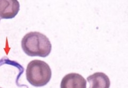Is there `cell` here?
I'll return each mask as SVG.
<instances>
[{
  "instance_id": "1",
  "label": "cell",
  "mask_w": 128,
  "mask_h": 88,
  "mask_svg": "<svg viewBox=\"0 0 128 88\" xmlns=\"http://www.w3.org/2000/svg\"><path fill=\"white\" fill-rule=\"evenodd\" d=\"M22 47L27 55L42 58L49 55L52 49L49 38L38 32L27 33L22 40Z\"/></svg>"
},
{
  "instance_id": "2",
  "label": "cell",
  "mask_w": 128,
  "mask_h": 88,
  "mask_svg": "<svg viewBox=\"0 0 128 88\" xmlns=\"http://www.w3.org/2000/svg\"><path fill=\"white\" fill-rule=\"evenodd\" d=\"M26 73L27 81L31 85L36 87L47 84L52 75L50 66L39 60H33L28 64Z\"/></svg>"
},
{
  "instance_id": "3",
  "label": "cell",
  "mask_w": 128,
  "mask_h": 88,
  "mask_svg": "<svg viewBox=\"0 0 128 88\" xmlns=\"http://www.w3.org/2000/svg\"><path fill=\"white\" fill-rule=\"evenodd\" d=\"M20 9L19 3L17 0H0V17L3 19L14 18Z\"/></svg>"
},
{
  "instance_id": "4",
  "label": "cell",
  "mask_w": 128,
  "mask_h": 88,
  "mask_svg": "<svg viewBox=\"0 0 128 88\" xmlns=\"http://www.w3.org/2000/svg\"><path fill=\"white\" fill-rule=\"evenodd\" d=\"M60 87L61 88H86V81L79 74L70 73L62 78Z\"/></svg>"
},
{
  "instance_id": "5",
  "label": "cell",
  "mask_w": 128,
  "mask_h": 88,
  "mask_svg": "<svg viewBox=\"0 0 128 88\" xmlns=\"http://www.w3.org/2000/svg\"><path fill=\"white\" fill-rule=\"evenodd\" d=\"M89 83V88H110V82L109 77L105 73L97 72L90 75L86 78Z\"/></svg>"
},
{
  "instance_id": "6",
  "label": "cell",
  "mask_w": 128,
  "mask_h": 88,
  "mask_svg": "<svg viewBox=\"0 0 128 88\" xmlns=\"http://www.w3.org/2000/svg\"><path fill=\"white\" fill-rule=\"evenodd\" d=\"M0 88H2V87H0Z\"/></svg>"
}]
</instances>
